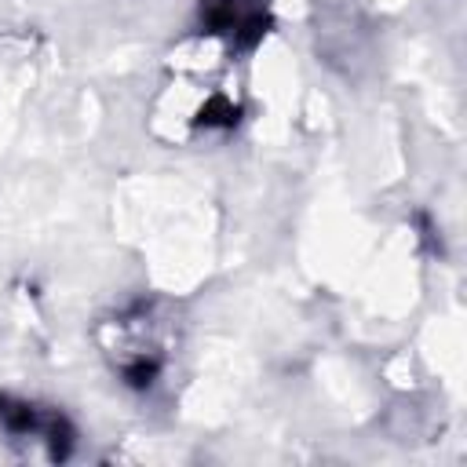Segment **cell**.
<instances>
[{"label": "cell", "mask_w": 467, "mask_h": 467, "mask_svg": "<svg viewBox=\"0 0 467 467\" xmlns=\"http://www.w3.org/2000/svg\"><path fill=\"white\" fill-rule=\"evenodd\" d=\"M0 427L15 438H44L51 460H66L77 441V427L62 409H40L15 394H0Z\"/></svg>", "instance_id": "obj_1"}, {"label": "cell", "mask_w": 467, "mask_h": 467, "mask_svg": "<svg viewBox=\"0 0 467 467\" xmlns=\"http://www.w3.org/2000/svg\"><path fill=\"white\" fill-rule=\"evenodd\" d=\"M237 106L230 102V99H223V95H212L208 102H204V109H201V124L204 128H234L237 124Z\"/></svg>", "instance_id": "obj_2"}]
</instances>
